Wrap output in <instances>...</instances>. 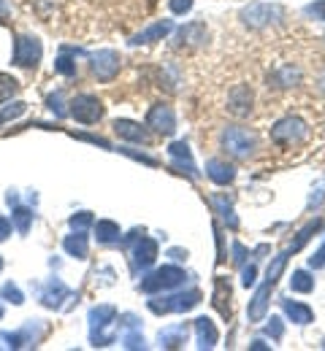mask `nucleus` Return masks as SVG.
<instances>
[{"label":"nucleus","mask_w":325,"mask_h":351,"mask_svg":"<svg viewBox=\"0 0 325 351\" xmlns=\"http://www.w3.org/2000/svg\"><path fill=\"white\" fill-rule=\"evenodd\" d=\"M223 146H225L228 154L244 160L255 149V135L249 130H241V128H231V130H225V135H223Z\"/></svg>","instance_id":"1"},{"label":"nucleus","mask_w":325,"mask_h":351,"mask_svg":"<svg viewBox=\"0 0 325 351\" xmlns=\"http://www.w3.org/2000/svg\"><path fill=\"white\" fill-rule=\"evenodd\" d=\"M284 11L279 8V5H249V8H244L241 11V19H244V25H249V27H266V25H271L274 22V16H282Z\"/></svg>","instance_id":"2"},{"label":"nucleus","mask_w":325,"mask_h":351,"mask_svg":"<svg viewBox=\"0 0 325 351\" xmlns=\"http://www.w3.org/2000/svg\"><path fill=\"white\" fill-rule=\"evenodd\" d=\"M71 114H74V119H79V122H85V125H93V122H98V119L103 117V108H100V100H98V97L82 95V97L74 100Z\"/></svg>","instance_id":"3"},{"label":"nucleus","mask_w":325,"mask_h":351,"mask_svg":"<svg viewBox=\"0 0 325 351\" xmlns=\"http://www.w3.org/2000/svg\"><path fill=\"white\" fill-rule=\"evenodd\" d=\"M41 57V44L36 38H19L16 41V54H14V62L22 65V68H33Z\"/></svg>","instance_id":"4"},{"label":"nucleus","mask_w":325,"mask_h":351,"mask_svg":"<svg viewBox=\"0 0 325 351\" xmlns=\"http://www.w3.org/2000/svg\"><path fill=\"white\" fill-rule=\"evenodd\" d=\"M304 138V125L298 119H282L277 128H274V141L290 146L293 141H301Z\"/></svg>","instance_id":"5"},{"label":"nucleus","mask_w":325,"mask_h":351,"mask_svg":"<svg viewBox=\"0 0 325 351\" xmlns=\"http://www.w3.org/2000/svg\"><path fill=\"white\" fill-rule=\"evenodd\" d=\"M120 71V57L114 54V51H100L98 57H95V73H98V79H111L114 73Z\"/></svg>","instance_id":"6"},{"label":"nucleus","mask_w":325,"mask_h":351,"mask_svg":"<svg viewBox=\"0 0 325 351\" xmlns=\"http://www.w3.org/2000/svg\"><path fill=\"white\" fill-rule=\"evenodd\" d=\"M149 125L160 132H174V114H171V108H168V106H157V108H152V114H149Z\"/></svg>","instance_id":"7"},{"label":"nucleus","mask_w":325,"mask_h":351,"mask_svg":"<svg viewBox=\"0 0 325 351\" xmlns=\"http://www.w3.org/2000/svg\"><path fill=\"white\" fill-rule=\"evenodd\" d=\"M206 27L201 25V22H190L187 27H182V33H179V38H182V46H201L206 41Z\"/></svg>","instance_id":"8"},{"label":"nucleus","mask_w":325,"mask_h":351,"mask_svg":"<svg viewBox=\"0 0 325 351\" xmlns=\"http://www.w3.org/2000/svg\"><path fill=\"white\" fill-rule=\"evenodd\" d=\"M168 27H171L168 22H160V25H155V27H149L146 33H141V36H136V41H133V44H152L155 38H163V36L168 33Z\"/></svg>","instance_id":"9"},{"label":"nucleus","mask_w":325,"mask_h":351,"mask_svg":"<svg viewBox=\"0 0 325 351\" xmlns=\"http://www.w3.org/2000/svg\"><path fill=\"white\" fill-rule=\"evenodd\" d=\"M209 176L214 178V181H220V184H225V181H231L233 178V171L225 165V162H209Z\"/></svg>","instance_id":"10"},{"label":"nucleus","mask_w":325,"mask_h":351,"mask_svg":"<svg viewBox=\"0 0 325 351\" xmlns=\"http://www.w3.org/2000/svg\"><path fill=\"white\" fill-rule=\"evenodd\" d=\"M114 128H117V135H122V138H133V141H144V130H141L139 125H133V122H117Z\"/></svg>","instance_id":"11"},{"label":"nucleus","mask_w":325,"mask_h":351,"mask_svg":"<svg viewBox=\"0 0 325 351\" xmlns=\"http://www.w3.org/2000/svg\"><path fill=\"white\" fill-rule=\"evenodd\" d=\"M198 330H201V338L206 341L203 346H212V343L217 341V332H214V327H212V324H206V319H201V322H198Z\"/></svg>","instance_id":"12"},{"label":"nucleus","mask_w":325,"mask_h":351,"mask_svg":"<svg viewBox=\"0 0 325 351\" xmlns=\"http://www.w3.org/2000/svg\"><path fill=\"white\" fill-rule=\"evenodd\" d=\"M16 92V82L11 76H0V100H8Z\"/></svg>","instance_id":"13"},{"label":"nucleus","mask_w":325,"mask_h":351,"mask_svg":"<svg viewBox=\"0 0 325 351\" xmlns=\"http://www.w3.org/2000/svg\"><path fill=\"white\" fill-rule=\"evenodd\" d=\"M287 311H290V316H295L298 319V324H306L309 319H312V313H309V308H304V306H287Z\"/></svg>","instance_id":"14"},{"label":"nucleus","mask_w":325,"mask_h":351,"mask_svg":"<svg viewBox=\"0 0 325 351\" xmlns=\"http://www.w3.org/2000/svg\"><path fill=\"white\" fill-rule=\"evenodd\" d=\"M304 278H306V273H295L293 287H295L298 292H309V289H312V281H304Z\"/></svg>","instance_id":"15"},{"label":"nucleus","mask_w":325,"mask_h":351,"mask_svg":"<svg viewBox=\"0 0 325 351\" xmlns=\"http://www.w3.org/2000/svg\"><path fill=\"white\" fill-rule=\"evenodd\" d=\"M309 14H315V16L325 19V0H317L315 5H309Z\"/></svg>","instance_id":"16"},{"label":"nucleus","mask_w":325,"mask_h":351,"mask_svg":"<svg viewBox=\"0 0 325 351\" xmlns=\"http://www.w3.org/2000/svg\"><path fill=\"white\" fill-rule=\"evenodd\" d=\"M8 230H11V224H8L5 219H0V241H3L5 235H8Z\"/></svg>","instance_id":"17"},{"label":"nucleus","mask_w":325,"mask_h":351,"mask_svg":"<svg viewBox=\"0 0 325 351\" xmlns=\"http://www.w3.org/2000/svg\"><path fill=\"white\" fill-rule=\"evenodd\" d=\"M312 265H317V267H320V265H325V246L320 249V252H317V260L312 257Z\"/></svg>","instance_id":"18"},{"label":"nucleus","mask_w":325,"mask_h":351,"mask_svg":"<svg viewBox=\"0 0 325 351\" xmlns=\"http://www.w3.org/2000/svg\"><path fill=\"white\" fill-rule=\"evenodd\" d=\"M0 16H5V3L0 0Z\"/></svg>","instance_id":"19"},{"label":"nucleus","mask_w":325,"mask_h":351,"mask_svg":"<svg viewBox=\"0 0 325 351\" xmlns=\"http://www.w3.org/2000/svg\"><path fill=\"white\" fill-rule=\"evenodd\" d=\"M0 316H3V308H0Z\"/></svg>","instance_id":"20"}]
</instances>
